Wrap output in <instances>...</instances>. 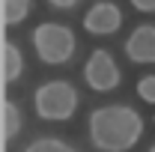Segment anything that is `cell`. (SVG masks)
<instances>
[{"instance_id": "3", "label": "cell", "mask_w": 155, "mask_h": 152, "mask_svg": "<svg viewBox=\"0 0 155 152\" xmlns=\"http://www.w3.org/2000/svg\"><path fill=\"white\" fill-rule=\"evenodd\" d=\"M33 51H36V57L45 66H63V63H69V60L75 57L78 39L66 24L42 21L36 30H33Z\"/></svg>"}, {"instance_id": "10", "label": "cell", "mask_w": 155, "mask_h": 152, "mask_svg": "<svg viewBox=\"0 0 155 152\" xmlns=\"http://www.w3.org/2000/svg\"><path fill=\"white\" fill-rule=\"evenodd\" d=\"M21 152H78V149L69 140H63V137H36V140H30Z\"/></svg>"}, {"instance_id": "14", "label": "cell", "mask_w": 155, "mask_h": 152, "mask_svg": "<svg viewBox=\"0 0 155 152\" xmlns=\"http://www.w3.org/2000/svg\"><path fill=\"white\" fill-rule=\"evenodd\" d=\"M149 152H155V143H152V146H149Z\"/></svg>"}, {"instance_id": "12", "label": "cell", "mask_w": 155, "mask_h": 152, "mask_svg": "<svg viewBox=\"0 0 155 152\" xmlns=\"http://www.w3.org/2000/svg\"><path fill=\"white\" fill-rule=\"evenodd\" d=\"M131 6H134L137 12H155V0H131Z\"/></svg>"}, {"instance_id": "9", "label": "cell", "mask_w": 155, "mask_h": 152, "mask_svg": "<svg viewBox=\"0 0 155 152\" xmlns=\"http://www.w3.org/2000/svg\"><path fill=\"white\" fill-rule=\"evenodd\" d=\"M33 9V0H3V24L6 27H15L30 15Z\"/></svg>"}, {"instance_id": "4", "label": "cell", "mask_w": 155, "mask_h": 152, "mask_svg": "<svg viewBox=\"0 0 155 152\" xmlns=\"http://www.w3.org/2000/svg\"><path fill=\"white\" fill-rule=\"evenodd\" d=\"M84 81L96 93H110V90H116L119 81H122V72L116 66L114 54L104 51V48H96L90 54V60H87V66H84Z\"/></svg>"}, {"instance_id": "8", "label": "cell", "mask_w": 155, "mask_h": 152, "mask_svg": "<svg viewBox=\"0 0 155 152\" xmlns=\"http://www.w3.org/2000/svg\"><path fill=\"white\" fill-rule=\"evenodd\" d=\"M21 125H24V119H21V107L15 104V101L3 98V140L12 143V140L18 137Z\"/></svg>"}, {"instance_id": "6", "label": "cell", "mask_w": 155, "mask_h": 152, "mask_svg": "<svg viewBox=\"0 0 155 152\" xmlns=\"http://www.w3.org/2000/svg\"><path fill=\"white\" fill-rule=\"evenodd\" d=\"M125 57L137 66L155 63V24H137L125 39Z\"/></svg>"}, {"instance_id": "2", "label": "cell", "mask_w": 155, "mask_h": 152, "mask_svg": "<svg viewBox=\"0 0 155 152\" xmlns=\"http://www.w3.org/2000/svg\"><path fill=\"white\" fill-rule=\"evenodd\" d=\"M78 104H81V95H78L75 84L60 81V78L57 81H45L33 93V111L45 122H66V119H72Z\"/></svg>"}, {"instance_id": "7", "label": "cell", "mask_w": 155, "mask_h": 152, "mask_svg": "<svg viewBox=\"0 0 155 152\" xmlns=\"http://www.w3.org/2000/svg\"><path fill=\"white\" fill-rule=\"evenodd\" d=\"M0 63H3V84H15L21 75H24V54H21V48L15 42H3V48H0Z\"/></svg>"}, {"instance_id": "1", "label": "cell", "mask_w": 155, "mask_h": 152, "mask_svg": "<svg viewBox=\"0 0 155 152\" xmlns=\"http://www.w3.org/2000/svg\"><path fill=\"white\" fill-rule=\"evenodd\" d=\"M87 131L98 152H128L143 137V116L131 104H101L90 114Z\"/></svg>"}, {"instance_id": "5", "label": "cell", "mask_w": 155, "mask_h": 152, "mask_svg": "<svg viewBox=\"0 0 155 152\" xmlns=\"http://www.w3.org/2000/svg\"><path fill=\"white\" fill-rule=\"evenodd\" d=\"M84 27L93 36H110V33H116L122 27V12L110 0H98V3L90 6V12L84 15Z\"/></svg>"}, {"instance_id": "11", "label": "cell", "mask_w": 155, "mask_h": 152, "mask_svg": "<svg viewBox=\"0 0 155 152\" xmlns=\"http://www.w3.org/2000/svg\"><path fill=\"white\" fill-rule=\"evenodd\" d=\"M137 95H140L146 104H155V75L140 78V84H137Z\"/></svg>"}, {"instance_id": "13", "label": "cell", "mask_w": 155, "mask_h": 152, "mask_svg": "<svg viewBox=\"0 0 155 152\" xmlns=\"http://www.w3.org/2000/svg\"><path fill=\"white\" fill-rule=\"evenodd\" d=\"M48 3H51L54 9H75L81 0H48Z\"/></svg>"}]
</instances>
